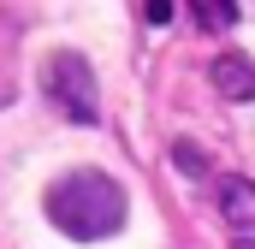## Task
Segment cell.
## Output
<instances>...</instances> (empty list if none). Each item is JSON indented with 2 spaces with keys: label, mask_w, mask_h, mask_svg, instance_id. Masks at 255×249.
Segmentation results:
<instances>
[{
  "label": "cell",
  "mask_w": 255,
  "mask_h": 249,
  "mask_svg": "<svg viewBox=\"0 0 255 249\" xmlns=\"http://www.w3.org/2000/svg\"><path fill=\"white\" fill-rule=\"evenodd\" d=\"M214 89H220V95H232V101H255V65L238 60V54L214 60Z\"/></svg>",
  "instance_id": "3"
},
{
  "label": "cell",
  "mask_w": 255,
  "mask_h": 249,
  "mask_svg": "<svg viewBox=\"0 0 255 249\" xmlns=\"http://www.w3.org/2000/svg\"><path fill=\"white\" fill-rule=\"evenodd\" d=\"M42 208H48V220H54V232L65 238H77V244H101V238H113L119 226H125L130 202H125V184L119 178H107V172H65L48 184L42 196Z\"/></svg>",
  "instance_id": "1"
},
{
  "label": "cell",
  "mask_w": 255,
  "mask_h": 249,
  "mask_svg": "<svg viewBox=\"0 0 255 249\" xmlns=\"http://www.w3.org/2000/svg\"><path fill=\"white\" fill-rule=\"evenodd\" d=\"M166 18H172V6H160V0H154V6H142V24H166Z\"/></svg>",
  "instance_id": "6"
},
{
  "label": "cell",
  "mask_w": 255,
  "mask_h": 249,
  "mask_svg": "<svg viewBox=\"0 0 255 249\" xmlns=\"http://www.w3.org/2000/svg\"><path fill=\"white\" fill-rule=\"evenodd\" d=\"M190 18L202 24V30H226V24H238V6H226V0H196Z\"/></svg>",
  "instance_id": "5"
},
{
  "label": "cell",
  "mask_w": 255,
  "mask_h": 249,
  "mask_svg": "<svg viewBox=\"0 0 255 249\" xmlns=\"http://www.w3.org/2000/svg\"><path fill=\"white\" fill-rule=\"evenodd\" d=\"M42 83H48L54 107H60L71 124H95V113H101V89H95V71H89L83 54H54Z\"/></svg>",
  "instance_id": "2"
},
{
  "label": "cell",
  "mask_w": 255,
  "mask_h": 249,
  "mask_svg": "<svg viewBox=\"0 0 255 249\" xmlns=\"http://www.w3.org/2000/svg\"><path fill=\"white\" fill-rule=\"evenodd\" d=\"M172 160H178V166H190V172H196V166H202V154H196V148H184V142L172 148Z\"/></svg>",
  "instance_id": "7"
},
{
  "label": "cell",
  "mask_w": 255,
  "mask_h": 249,
  "mask_svg": "<svg viewBox=\"0 0 255 249\" xmlns=\"http://www.w3.org/2000/svg\"><path fill=\"white\" fill-rule=\"evenodd\" d=\"M220 208H226V220H232V226H255V184L232 178V184L220 190Z\"/></svg>",
  "instance_id": "4"
}]
</instances>
